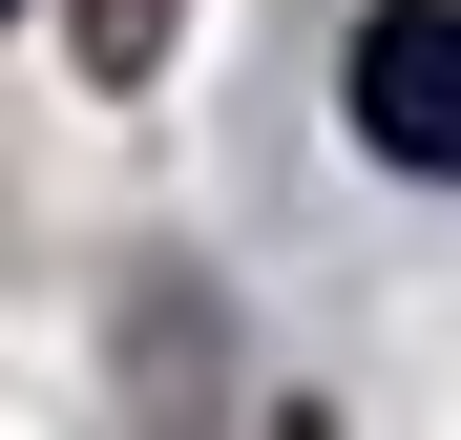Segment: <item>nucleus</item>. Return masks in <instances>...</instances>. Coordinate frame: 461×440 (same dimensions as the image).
<instances>
[{
  "label": "nucleus",
  "instance_id": "nucleus-3",
  "mask_svg": "<svg viewBox=\"0 0 461 440\" xmlns=\"http://www.w3.org/2000/svg\"><path fill=\"white\" fill-rule=\"evenodd\" d=\"M0 22H22V0H0Z\"/></svg>",
  "mask_w": 461,
  "mask_h": 440
},
{
  "label": "nucleus",
  "instance_id": "nucleus-1",
  "mask_svg": "<svg viewBox=\"0 0 461 440\" xmlns=\"http://www.w3.org/2000/svg\"><path fill=\"white\" fill-rule=\"evenodd\" d=\"M357 147L377 168H461V0H377L357 22Z\"/></svg>",
  "mask_w": 461,
  "mask_h": 440
},
{
  "label": "nucleus",
  "instance_id": "nucleus-2",
  "mask_svg": "<svg viewBox=\"0 0 461 440\" xmlns=\"http://www.w3.org/2000/svg\"><path fill=\"white\" fill-rule=\"evenodd\" d=\"M147 42H168V0H85V63H105V85H126Z\"/></svg>",
  "mask_w": 461,
  "mask_h": 440
}]
</instances>
